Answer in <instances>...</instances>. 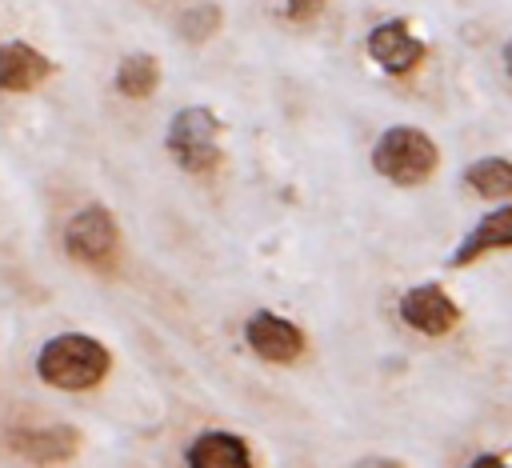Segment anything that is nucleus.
I'll return each instance as SVG.
<instances>
[{
	"label": "nucleus",
	"mask_w": 512,
	"mask_h": 468,
	"mask_svg": "<svg viewBox=\"0 0 512 468\" xmlns=\"http://www.w3.org/2000/svg\"><path fill=\"white\" fill-rule=\"evenodd\" d=\"M108 368H112L108 348L96 336H84V332H60L36 356V376L48 388H60V392L96 388L108 376Z\"/></svg>",
	"instance_id": "obj_1"
},
{
	"label": "nucleus",
	"mask_w": 512,
	"mask_h": 468,
	"mask_svg": "<svg viewBox=\"0 0 512 468\" xmlns=\"http://www.w3.org/2000/svg\"><path fill=\"white\" fill-rule=\"evenodd\" d=\"M436 164H440V148L416 124H392V128H384L380 140H376V148H372V168L384 180L404 184V188L424 184L436 172Z\"/></svg>",
	"instance_id": "obj_2"
},
{
	"label": "nucleus",
	"mask_w": 512,
	"mask_h": 468,
	"mask_svg": "<svg viewBox=\"0 0 512 468\" xmlns=\"http://www.w3.org/2000/svg\"><path fill=\"white\" fill-rule=\"evenodd\" d=\"M220 116L208 104H188L168 120V152L184 172H208L220 164Z\"/></svg>",
	"instance_id": "obj_3"
},
{
	"label": "nucleus",
	"mask_w": 512,
	"mask_h": 468,
	"mask_svg": "<svg viewBox=\"0 0 512 468\" xmlns=\"http://www.w3.org/2000/svg\"><path fill=\"white\" fill-rule=\"evenodd\" d=\"M364 48H368V60L376 68H384L388 76H408L424 60V40L412 36L404 16H388V20L372 24V32L364 36Z\"/></svg>",
	"instance_id": "obj_4"
},
{
	"label": "nucleus",
	"mask_w": 512,
	"mask_h": 468,
	"mask_svg": "<svg viewBox=\"0 0 512 468\" xmlns=\"http://www.w3.org/2000/svg\"><path fill=\"white\" fill-rule=\"evenodd\" d=\"M116 240H120L116 220H112V212L100 208V204L80 208V212L68 220V228H64V252H68L72 260H80V264H104V260L116 252Z\"/></svg>",
	"instance_id": "obj_5"
},
{
	"label": "nucleus",
	"mask_w": 512,
	"mask_h": 468,
	"mask_svg": "<svg viewBox=\"0 0 512 468\" xmlns=\"http://www.w3.org/2000/svg\"><path fill=\"white\" fill-rule=\"evenodd\" d=\"M400 320L424 336H444L448 328H456L460 320V308L452 304V296L440 288V284H416L400 296Z\"/></svg>",
	"instance_id": "obj_6"
},
{
	"label": "nucleus",
	"mask_w": 512,
	"mask_h": 468,
	"mask_svg": "<svg viewBox=\"0 0 512 468\" xmlns=\"http://www.w3.org/2000/svg\"><path fill=\"white\" fill-rule=\"evenodd\" d=\"M244 340L268 364H288L304 352V332L276 312H252L244 324Z\"/></svg>",
	"instance_id": "obj_7"
},
{
	"label": "nucleus",
	"mask_w": 512,
	"mask_h": 468,
	"mask_svg": "<svg viewBox=\"0 0 512 468\" xmlns=\"http://www.w3.org/2000/svg\"><path fill=\"white\" fill-rule=\"evenodd\" d=\"M52 60L32 48L28 40H4L0 44V92H32L52 76Z\"/></svg>",
	"instance_id": "obj_8"
},
{
	"label": "nucleus",
	"mask_w": 512,
	"mask_h": 468,
	"mask_svg": "<svg viewBox=\"0 0 512 468\" xmlns=\"http://www.w3.org/2000/svg\"><path fill=\"white\" fill-rule=\"evenodd\" d=\"M12 448L28 456L32 464H60L80 448V432L68 424H48V428H24L12 432Z\"/></svg>",
	"instance_id": "obj_9"
},
{
	"label": "nucleus",
	"mask_w": 512,
	"mask_h": 468,
	"mask_svg": "<svg viewBox=\"0 0 512 468\" xmlns=\"http://www.w3.org/2000/svg\"><path fill=\"white\" fill-rule=\"evenodd\" d=\"M492 248H512V204L508 208H496V212H488V216H480V224L456 244V252H452V268H464V264H472V260H480L484 252H492Z\"/></svg>",
	"instance_id": "obj_10"
},
{
	"label": "nucleus",
	"mask_w": 512,
	"mask_h": 468,
	"mask_svg": "<svg viewBox=\"0 0 512 468\" xmlns=\"http://www.w3.org/2000/svg\"><path fill=\"white\" fill-rule=\"evenodd\" d=\"M188 468H252V452L232 432H204L188 444Z\"/></svg>",
	"instance_id": "obj_11"
},
{
	"label": "nucleus",
	"mask_w": 512,
	"mask_h": 468,
	"mask_svg": "<svg viewBox=\"0 0 512 468\" xmlns=\"http://www.w3.org/2000/svg\"><path fill=\"white\" fill-rule=\"evenodd\" d=\"M160 88V60L152 52H128L116 64V92L128 100H148Z\"/></svg>",
	"instance_id": "obj_12"
},
{
	"label": "nucleus",
	"mask_w": 512,
	"mask_h": 468,
	"mask_svg": "<svg viewBox=\"0 0 512 468\" xmlns=\"http://www.w3.org/2000/svg\"><path fill=\"white\" fill-rule=\"evenodd\" d=\"M464 184L480 196L504 200V196H512V160L508 156H480L464 168Z\"/></svg>",
	"instance_id": "obj_13"
},
{
	"label": "nucleus",
	"mask_w": 512,
	"mask_h": 468,
	"mask_svg": "<svg viewBox=\"0 0 512 468\" xmlns=\"http://www.w3.org/2000/svg\"><path fill=\"white\" fill-rule=\"evenodd\" d=\"M220 28H224V8H220L216 0L184 4L180 16H176V36L188 40V44H208Z\"/></svg>",
	"instance_id": "obj_14"
},
{
	"label": "nucleus",
	"mask_w": 512,
	"mask_h": 468,
	"mask_svg": "<svg viewBox=\"0 0 512 468\" xmlns=\"http://www.w3.org/2000/svg\"><path fill=\"white\" fill-rule=\"evenodd\" d=\"M324 4L328 0H284V16L296 20V24H304V20H316L324 12Z\"/></svg>",
	"instance_id": "obj_15"
},
{
	"label": "nucleus",
	"mask_w": 512,
	"mask_h": 468,
	"mask_svg": "<svg viewBox=\"0 0 512 468\" xmlns=\"http://www.w3.org/2000/svg\"><path fill=\"white\" fill-rule=\"evenodd\" d=\"M352 468H400V460H392V456H364Z\"/></svg>",
	"instance_id": "obj_16"
},
{
	"label": "nucleus",
	"mask_w": 512,
	"mask_h": 468,
	"mask_svg": "<svg viewBox=\"0 0 512 468\" xmlns=\"http://www.w3.org/2000/svg\"><path fill=\"white\" fill-rule=\"evenodd\" d=\"M468 468H512V464H504L500 456H476Z\"/></svg>",
	"instance_id": "obj_17"
},
{
	"label": "nucleus",
	"mask_w": 512,
	"mask_h": 468,
	"mask_svg": "<svg viewBox=\"0 0 512 468\" xmlns=\"http://www.w3.org/2000/svg\"><path fill=\"white\" fill-rule=\"evenodd\" d=\"M500 60H504V76L512 80V36L504 40V52H500Z\"/></svg>",
	"instance_id": "obj_18"
}]
</instances>
